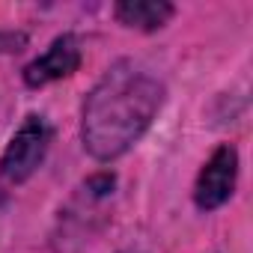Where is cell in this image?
Instances as JSON below:
<instances>
[{
    "label": "cell",
    "mask_w": 253,
    "mask_h": 253,
    "mask_svg": "<svg viewBox=\"0 0 253 253\" xmlns=\"http://www.w3.org/2000/svg\"><path fill=\"white\" fill-rule=\"evenodd\" d=\"M78 66H81V42L72 33H66V36H57L48 45V51L24 69V81L27 86H45L51 81L69 78L72 72H78Z\"/></svg>",
    "instance_id": "cell-4"
},
{
    "label": "cell",
    "mask_w": 253,
    "mask_h": 253,
    "mask_svg": "<svg viewBox=\"0 0 253 253\" xmlns=\"http://www.w3.org/2000/svg\"><path fill=\"white\" fill-rule=\"evenodd\" d=\"M119 253H140V250H119Z\"/></svg>",
    "instance_id": "cell-6"
},
{
    "label": "cell",
    "mask_w": 253,
    "mask_h": 253,
    "mask_svg": "<svg viewBox=\"0 0 253 253\" xmlns=\"http://www.w3.org/2000/svg\"><path fill=\"white\" fill-rule=\"evenodd\" d=\"M235 179H238V152H235V146L223 143L214 149V155L206 161V167L197 176V188H194L197 206L203 211L220 209L232 197Z\"/></svg>",
    "instance_id": "cell-3"
},
{
    "label": "cell",
    "mask_w": 253,
    "mask_h": 253,
    "mask_svg": "<svg viewBox=\"0 0 253 253\" xmlns=\"http://www.w3.org/2000/svg\"><path fill=\"white\" fill-rule=\"evenodd\" d=\"M164 104V84L131 60H119L84 101L81 137L95 161L125 155Z\"/></svg>",
    "instance_id": "cell-1"
},
{
    "label": "cell",
    "mask_w": 253,
    "mask_h": 253,
    "mask_svg": "<svg viewBox=\"0 0 253 253\" xmlns=\"http://www.w3.org/2000/svg\"><path fill=\"white\" fill-rule=\"evenodd\" d=\"M48 146H51V125L42 116H27L21 128L12 134L3 158H0V176L9 185L27 182L45 161Z\"/></svg>",
    "instance_id": "cell-2"
},
{
    "label": "cell",
    "mask_w": 253,
    "mask_h": 253,
    "mask_svg": "<svg viewBox=\"0 0 253 253\" xmlns=\"http://www.w3.org/2000/svg\"><path fill=\"white\" fill-rule=\"evenodd\" d=\"M116 18L125 27H134V30H158L173 18V6L164 3V0H122L116 3Z\"/></svg>",
    "instance_id": "cell-5"
}]
</instances>
